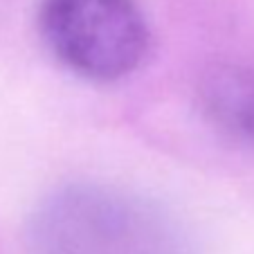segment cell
<instances>
[{"label": "cell", "instance_id": "obj_1", "mask_svg": "<svg viewBox=\"0 0 254 254\" xmlns=\"http://www.w3.org/2000/svg\"><path fill=\"white\" fill-rule=\"evenodd\" d=\"M36 254H187L183 232L160 207L99 185L50 196L32 225Z\"/></svg>", "mask_w": 254, "mask_h": 254}, {"label": "cell", "instance_id": "obj_2", "mask_svg": "<svg viewBox=\"0 0 254 254\" xmlns=\"http://www.w3.org/2000/svg\"><path fill=\"white\" fill-rule=\"evenodd\" d=\"M39 27L50 52L90 81L130 74L151 43L135 0H41Z\"/></svg>", "mask_w": 254, "mask_h": 254}, {"label": "cell", "instance_id": "obj_3", "mask_svg": "<svg viewBox=\"0 0 254 254\" xmlns=\"http://www.w3.org/2000/svg\"><path fill=\"white\" fill-rule=\"evenodd\" d=\"M200 99L209 122L245 144H254V70L221 65L202 81Z\"/></svg>", "mask_w": 254, "mask_h": 254}]
</instances>
